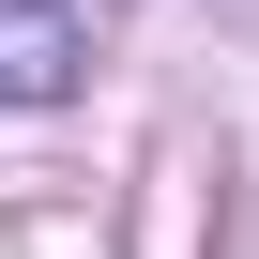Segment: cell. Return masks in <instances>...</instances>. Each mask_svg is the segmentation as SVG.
I'll return each mask as SVG.
<instances>
[{"label": "cell", "instance_id": "cell-1", "mask_svg": "<svg viewBox=\"0 0 259 259\" xmlns=\"http://www.w3.org/2000/svg\"><path fill=\"white\" fill-rule=\"evenodd\" d=\"M92 76V0H0V107H61Z\"/></svg>", "mask_w": 259, "mask_h": 259}]
</instances>
